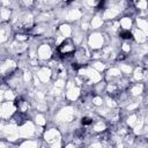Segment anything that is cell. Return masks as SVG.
Here are the masks:
<instances>
[{
	"mask_svg": "<svg viewBox=\"0 0 148 148\" xmlns=\"http://www.w3.org/2000/svg\"><path fill=\"white\" fill-rule=\"evenodd\" d=\"M74 52H75V46L71 39H65L58 46V53L61 57H71Z\"/></svg>",
	"mask_w": 148,
	"mask_h": 148,
	"instance_id": "cell-1",
	"label": "cell"
},
{
	"mask_svg": "<svg viewBox=\"0 0 148 148\" xmlns=\"http://www.w3.org/2000/svg\"><path fill=\"white\" fill-rule=\"evenodd\" d=\"M91 123H92V120H91L90 118H88V117H86V118L82 119V124H83V125H90Z\"/></svg>",
	"mask_w": 148,
	"mask_h": 148,
	"instance_id": "cell-2",
	"label": "cell"
},
{
	"mask_svg": "<svg viewBox=\"0 0 148 148\" xmlns=\"http://www.w3.org/2000/svg\"><path fill=\"white\" fill-rule=\"evenodd\" d=\"M121 36H124L123 38H131V34H130L128 31H126V32H121Z\"/></svg>",
	"mask_w": 148,
	"mask_h": 148,
	"instance_id": "cell-3",
	"label": "cell"
}]
</instances>
